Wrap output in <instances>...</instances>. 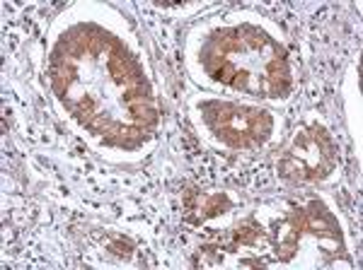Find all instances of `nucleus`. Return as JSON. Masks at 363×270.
Masks as SVG:
<instances>
[{"mask_svg": "<svg viewBox=\"0 0 363 270\" xmlns=\"http://www.w3.org/2000/svg\"><path fill=\"white\" fill-rule=\"evenodd\" d=\"M206 121L220 140L233 148L262 145L272 133V116L262 109L238 107V104H211Z\"/></svg>", "mask_w": 363, "mask_h": 270, "instance_id": "nucleus-1", "label": "nucleus"}, {"mask_svg": "<svg viewBox=\"0 0 363 270\" xmlns=\"http://www.w3.org/2000/svg\"><path fill=\"white\" fill-rule=\"evenodd\" d=\"M335 169V145L322 128H310L294 143L279 164L284 179L318 181Z\"/></svg>", "mask_w": 363, "mask_h": 270, "instance_id": "nucleus-2", "label": "nucleus"}]
</instances>
